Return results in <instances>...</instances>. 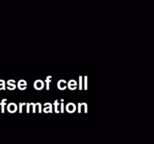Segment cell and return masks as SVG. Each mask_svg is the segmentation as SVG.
<instances>
[{
	"instance_id": "cell-1",
	"label": "cell",
	"mask_w": 154,
	"mask_h": 144,
	"mask_svg": "<svg viewBox=\"0 0 154 144\" xmlns=\"http://www.w3.org/2000/svg\"><path fill=\"white\" fill-rule=\"evenodd\" d=\"M12 110H14V112L17 111V105L14 104H13V103L10 104L8 106V112H13Z\"/></svg>"
},
{
	"instance_id": "cell-2",
	"label": "cell",
	"mask_w": 154,
	"mask_h": 144,
	"mask_svg": "<svg viewBox=\"0 0 154 144\" xmlns=\"http://www.w3.org/2000/svg\"><path fill=\"white\" fill-rule=\"evenodd\" d=\"M52 76H48V77L46 78V86H47V89L49 90V85H50V82L52 81Z\"/></svg>"
},
{
	"instance_id": "cell-3",
	"label": "cell",
	"mask_w": 154,
	"mask_h": 144,
	"mask_svg": "<svg viewBox=\"0 0 154 144\" xmlns=\"http://www.w3.org/2000/svg\"><path fill=\"white\" fill-rule=\"evenodd\" d=\"M5 101H7V99H3L1 103V106H2V112H4V106L5 104Z\"/></svg>"
},
{
	"instance_id": "cell-4",
	"label": "cell",
	"mask_w": 154,
	"mask_h": 144,
	"mask_svg": "<svg viewBox=\"0 0 154 144\" xmlns=\"http://www.w3.org/2000/svg\"><path fill=\"white\" fill-rule=\"evenodd\" d=\"M70 86H77V82H75V80H71V81H69V87Z\"/></svg>"
},
{
	"instance_id": "cell-5",
	"label": "cell",
	"mask_w": 154,
	"mask_h": 144,
	"mask_svg": "<svg viewBox=\"0 0 154 144\" xmlns=\"http://www.w3.org/2000/svg\"><path fill=\"white\" fill-rule=\"evenodd\" d=\"M54 105H55V112H59L58 109H57V106H58V105H59L58 100H55V103H54Z\"/></svg>"
},
{
	"instance_id": "cell-6",
	"label": "cell",
	"mask_w": 154,
	"mask_h": 144,
	"mask_svg": "<svg viewBox=\"0 0 154 144\" xmlns=\"http://www.w3.org/2000/svg\"><path fill=\"white\" fill-rule=\"evenodd\" d=\"M51 106H51V105H50L49 107H45V109H44V112H49V111H48V110H49V109L52 110V108H51Z\"/></svg>"
},
{
	"instance_id": "cell-7",
	"label": "cell",
	"mask_w": 154,
	"mask_h": 144,
	"mask_svg": "<svg viewBox=\"0 0 154 144\" xmlns=\"http://www.w3.org/2000/svg\"><path fill=\"white\" fill-rule=\"evenodd\" d=\"M82 89V76H80V90Z\"/></svg>"
},
{
	"instance_id": "cell-8",
	"label": "cell",
	"mask_w": 154,
	"mask_h": 144,
	"mask_svg": "<svg viewBox=\"0 0 154 144\" xmlns=\"http://www.w3.org/2000/svg\"><path fill=\"white\" fill-rule=\"evenodd\" d=\"M25 103H23V104H20V112H22V106L23 105H25Z\"/></svg>"
},
{
	"instance_id": "cell-9",
	"label": "cell",
	"mask_w": 154,
	"mask_h": 144,
	"mask_svg": "<svg viewBox=\"0 0 154 144\" xmlns=\"http://www.w3.org/2000/svg\"><path fill=\"white\" fill-rule=\"evenodd\" d=\"M87 76H85V90L87 89Z\"/></svg>"
},
{
	"instance_id": "cell-10",
	"label": "cell",
	"mask_w": 154,
	"mask_h": 144,
	"mask_svg": "<svg viewBox=\"0 0 154 144\" xmlns=\"http://www.w3.org/2000/svg\"><path fill=\"white\" fill-rule=\"evenodd\" d=\"M64 112V110H63V104H62V110H61V112Z\"/></svg>"
}]
</instances>
